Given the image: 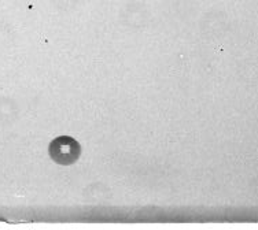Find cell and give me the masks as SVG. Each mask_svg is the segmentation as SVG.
<instances>
[{"mask_svg": "<svg viewBox=\"0 0 258 230\" xmlns=\"http://www.w3.org/2000/svg\"><path fill=\"white\" fill-rule=\"evenodd\" d=\"M51 159L55 163L63 166H69L76 163L81 154V147L73 137L69 136H60L56 137L50 143L48 147Z\"/></svg>", "mask_w": 258, "mask_h": 230, "instance_id": "cell-1", "label": "cell"}]
</instances>
